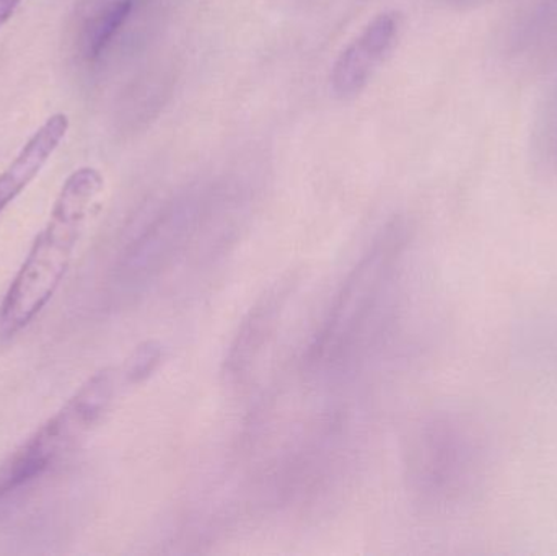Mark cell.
<instances>
[{
  "label": "cell",
  "mask_w": 557,
  "mask_h": 556,
  "mask_svg": "<svg viewBox=\"0 0 557 556\" xmlns=\"http://www.w3.org/2000/svg\"><path fill=\"white\" fill-rule=\"evenodd\" d=\"M530 153L540 173L557 178V85L546 95L533 121Z\"/></svg>",
  "instance_id": "10"
},
{
  "label": "cell",
  "mask_w": 557,
  "mask_h": 556,
  "mask_svg": "<svg viewBox=\"0 0 557 556\" xmlns=\"http://www.w3.org/2000/svg\"><path fill=\"white\" fill-rule=\"evenodd\" d=\"M290 294L292 280L277 281L248 310L225 358V374L228 379L242 381L257 365L276 333Z\"/></svg>",
  "instance_id": "7"
},
{
  "label": "cell",
  "mask_w": 557,
  "mask_h": 556,
  "mask_svg": "<svg viewBox=\"0 0 557 556\" xmlns=\"http://www.w3.org/2000/svg\"><path fill=\"white\" fill-rule=\"evenodd\" d=\"M143 0H103L88 18L82 36V54L97 61L129 25Z\"/></svg>",
  "instance_id": "9"
},
{
  "label": "cell",
  "mask_w": 557,
  "mask_h": 556,
  "mask_svg": "<svg viewBox=\"0 0 557 556\" xmlns=\"http://www.w3.org/2000/svg\"><path fill=\"white\" fill-rule=\"evenodd\" d=\"M103 186L95 166H81L62 183L45 227L0 302V342L23 332L61 286Z\"/></svg>",
  "instance_id": "1"
},
{
  "label": "cell",
  "mask_w": 557,
  "mask_h": 556,
  "mask_svg": "<svg viewBox=\"0 0 557 556\" xmlns=\"http://www.w3.org/2000/svg\"><path fill=\"white\" fill-rule=\"evenodd\" d=\"M162 361L163 346L159 342L149 339V342L140 343L131 353L126 365H124V379H126L127 384H140V382L147 381L160 368Z\"/></svg>",
  "instance_id": "11"
},
{
  "label": "cell",
  "mask_w": 557,
  "mask_h": 556,
  "mask_svg": "<svg viewBox=\"0 0 557 556\" xmlns=\"http://www.w3.org/2000/svg\"><path fill=\"white\" fill-rule=\"evenodd\" d=\"M455 3H465V5H470V3L483 2V0H451Z\"/></svg>",
  "instance_id": "13"
},
{
  "label": "cell",
  "mask_w": 557,
  "mask_h": 556,
  "mask_svg": "<svg viewBox=\"0 0 557 556\" xmlns=\"http://www.w3.org/2000/svg\"><path fill=\"white\" fill-rule=\"evenodd\" d=\"M403 248L401 225H388L347 274L311 343L308 361L314 369L339 372L356 361L392 293Z\"/></svg>",
  "instance_id": "2"
},
{
  "label": "cell",
  "mask_w": 557,
  "mask_h": 556,
  "mask_svg": "<svg viewBox=\"0 0 557 556\" xmlns=\"http://www.w3.org/2000/svg\"><path fill=\"white\" fill-rule=\"evenodd\" d=\"M503 55L520 72L546 71L557 62V0H527L510 20Z\"/></svg>",
  "instance_id": "6"
},
{
  "label": "cell",
  "mask_w": 557,
  "mask_h": 556,
  "mask_svg": "<svg viewBox=\"0 0 557 556\" xmlns=\"http://www.w3.org/2000/svg\"><path fill=\"white\" fill-rule=\"evenodd\" d=\"M23 0H0V29L15 15Z\"/></svg>",
  "instance_id": "12"
},
{
  "label": "cell",
  "mask_w": 557,
  "mask_h": 556,
  "mask_svg": "<svg viewBox=\"0 0 557 556\" xmlns=\"http://www.w3.org/2000/svg\"><path fill=\"white\" fill-rule=\"evenodd\" d=\"M116 388L117 378L113 369L91 375L67 404L0 467V502L35 482L67 457L110 410Z\"/></svg>",
  "instance_id": "3"
},
{
  "label": "cell",
  "mask_w": 557,
  "mask_h": 556,
  "mask_svg": "<svg viewBox=\"0 0 557 556\" xmlns=\"http://www.w3.org/2000/svg\"><path fill=\"white\" fill-rule=\"evenodd\" d=\"M403 16L383 10L341 49L330 72V88L339 100H354L369 87L401 35Z\"/></svg>",
  "instance_id": "5"
},
{
  "label": "cell",
  "mask_w": 557,
  "mask_h": 556,
  "mask_svg": "<svg viewBox=\"0 0 557 556\" xmlns=\"http://www.w3.org/2000/svg\"><path fill=\"white\" fill-rule=\"evenodd\" d=\"M205 201L201 196L183 195L169 202L134 244L127 267L137 280H152L182 257L201 227Z\"/></svg>",
  "instance_id": "4"
},
{
  "label": "cell",
  "mask_w": 557,
  "mask_h": 556,
  "mask_svg": "<svg viewBox=\"0 0 557 556\" xmlns=\"http://www.w3.org/2000/svg\"><path fill=\"white\" fill-rule=\"evenodd\" d=\"M69 129H71V120L67 114L59 111L51 114L23 144L15 159L0 173V214L41 173L46 163L64 143Z\"/></svg>",
  "instance_id": "8"
}]
</instances>
